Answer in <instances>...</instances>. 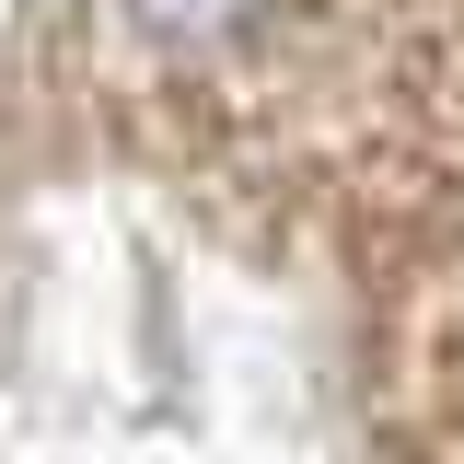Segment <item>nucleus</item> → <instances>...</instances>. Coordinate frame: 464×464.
I'll use <instances>...</instances> for the list:
<instances>
[{"label":"nucleus","mask_w":464,"mask_h":464,"mask_svg":"<svg viewBox=\"0 0 464 464\" xmlns=\"http://www.w3.org/2000/svg\"><path fill=\"white\" fill-rule=\"evenodd\" d=\"M105 24L151 58V70H209V58L256 47V35L279 24V0H105Z\"/></svg>","instance_id":"f257e3e1"}]
</instances>
